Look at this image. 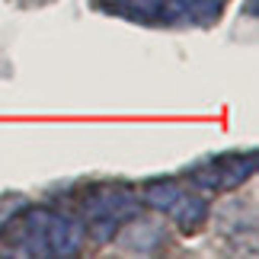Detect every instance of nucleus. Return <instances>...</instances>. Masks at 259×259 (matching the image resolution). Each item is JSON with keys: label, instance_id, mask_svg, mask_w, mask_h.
<instances>
[{"label": "nucleus", "instance_id": "nucleus-1", "mask_svg": "<svg viewBox=\"0 0 259 259\" xmlns=\"http://www.w3.org/2000/svg\"><path fill=\"white\" fill-rule=\"evenodd\" d=\"M83 224L55 208H26L7 218V243L23 256H74L83 246Z\"/></svg>", "mask_w": 259, "mask_h": 259}, {"label": "nucleus", "instance_id": "nucleus-2", "mask_svg": "<svg viewBox=\"0 0 259 259\" xmlns=\"http://www.w3.org/2000/svg\"><path fill=\"white\" fill-rule=\"evenodd\" d=\"M138 208H141V198L128 186H96L80 202V224L93 240L109 243L132 218H138Z\"/></svg>", "mask_w": 259, "mask_h": 259}, {"label": "nucleus", "instance_id": "nucleus-3", "mask_svg": "<svg viewBox=\"0 0 259 259\" xmlns=\"http://www.w3.org/2000/svg\"><path fill=\"white\" fill-rule=\"evenodd\" d=\"M141 202L166 214L183 234H195L208 221V198L202 192L179 186L176 179H151L141 189Z\"/></svg>", "mask_w": 259, "mask_h": 259}, {"label": "nucleus", "instance_id": "nucleus-4", "mask_svg": "<svg viewBox=\"0 0 259 259\" xmlns=\"http://www.w3.org/2000/svg\"><path fill=\"white\" fill-rule=\"evenodd\" d=\"M256 173V154L253 151H234V154H221L214 160H208L202 166H195L189 179L202 189V192H234L240 189L246 179Z\"/></svg>", "mask_w": 259, "mask_h": 259}, {"label": "nucleus", "instance_id": "nucleus-5", "mask_svg": "<svg viewBox=\"0 0 259 259\" xmlns=\"http://www.w3.org/2000/svg\"><path fill=\"white\" fill-rule=\"evenodd\" d=\"M103 7L135 23H183L179 0H106Z\"/></svg>", "mask_w": 259, "mask_h": 259}, {"label": "nucleus", "instance_id": "nucleus-6", "mask_svg": "<svg viewBox=\"0 0 259 259\" xmlns=\"http://www.w3.org/2000/svg\"><path fill=\"white\" fill-rule=\"evenodd\" d=\"M26 4H35V0H26Z\"/></svg>", "mask_w": 259, "mask_h": 259}]
</instances>
